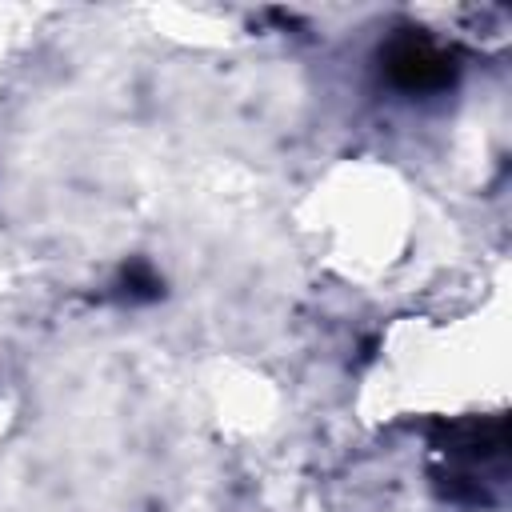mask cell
<instances>
[{"mask_svg":"<svg viewBox=\"0 0 512 512\" xmlns=\"http://www.w3.org/2000/svg\"><path fill=\"white\" fill-rule=\"evenodd\" d=\"M452 56L424 36H404L388 48V76L408 92H432L452 80Z\"/></svg>","mask_w":512,"mask_h":512,"instance_id":"obj_1","label":"cell"}]
</instances>
